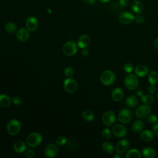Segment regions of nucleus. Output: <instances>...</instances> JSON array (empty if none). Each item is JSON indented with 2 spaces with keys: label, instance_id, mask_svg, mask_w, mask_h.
<instances>
[{
  "label": "nucleus",
  "instance_id": "obj_1",
  "mask_svg": "<svg viewBox=\"0 0 158 158\" xmlns=\"http://www.w3.org/2000/svg\"><path fill=\"white\" fill-rule=\"evenodd\" d=\"M139 85L138 78L135 74L130 73L127 75L124 79V85L128 90L136 89Z\"/></svg>",
  "mask_w": 158,
  "mask_h": 158
},
{
  "label": "nucleus",
  "instance_id": "obj_2",
  "mask_svg": "<svg viewBox=\"0 0 158 158\" xmlns=\"http://www.w3.org/2000/svg\"><path fill=\"white\" fill-rule=\"evenodd\" d=\"M115 80V75L114 72L110 70L104 71L100 76V81L102 84L109 86L113 84Z\"/></svg>",
  "mask_w": 158,
  "mask_h": 158
},
{
  "label": "nucleus",
  "instance_id": "obj_3",
  "mask_svg": "<svg viewBox=\"0 0 158 158\" xmlns=\"http://www.w3.org/2000/svg\"><path fill=\"white\" fill-rule=\"evenodd\" d=\"M43 140L42 135L38 132H33L27 137V144L31 148H35L40 144Z\"/></svg>",
  "mask_w": 158,
  "mask_h": 158
},
{
  "label": "nucleus",
  "instance_id": "obj_4",
  "mask_svg": "<svg viewBox=\"0 0 158 158\" xmlns=\"http://www.w3.org/2000/svg\"><path fill=\"white\" fill-rule=\"evenodd\" d=\"M21 130V124L20 122L16 119H12L9 121L7 124V131L10 135H17Z\"/></svg>",
  "mask_w": 158,
  "mask_h": 158
},
{
  "label": "nucleus",
  "instance_id": "obj_5",
  "mask_svg": "<svg viewBox=\"0 0 158 158\" xmlns=\"http://www.w3.org/2000/svg\"><path fill=\"white\" fill-rule=\"evenodd\" d=\"M78 51L77 43L73 41H69L65 43L62 48L63 53L67 56H72L75 54Z\"/></svg>",
  "mask_w": 158,
  "mask_h": 158
},
{
  "label": "nucleus",
  "instance_id": "obj_6",
  "mask_svg": "<svg viewBox=\"0 0 158 158\" xmlns=\"http://www.w3.org/2000/svg\"><path fill=\"white\" fill-rule=\"evenodd\" d=\"M151 112V108L148 104L139 106L135 110V114L138 118L143 119L147 117Z\"/></svg>",
  "mask_w": 158,
  "mask_h": 158
},
{
  "label": "nucleus",
  "instance_id": "obj_7",
  "mask_svg": "<svg viewBox=\"0 0 158 158\" xmlns=\"http://www.w3.org/2000/svg\"><path fill=\"white\" fill-rule=\"evenodd\" d=\"M133 115L131 111L128 109H122L118 115V119L119 122L123 124H127L130 123L132 119Z\"/></svg>",
  "mask_w": 158,
  "mask_h": 158
},
{
  "label": "nucleus",
  "instance_id": "obj_8",
  "mask_svg": "<svg viewBox=\"0 0 158 158\" xmlns=\"http://www.w3.org/2000/svg\"><path fill=\"white\" fill-rule=\"evenodd\" d=\"M116 120V115L114 112L112 110H107L105 112L102 116V121L104 125L107 127H111L114 125Z\"/></svg>",
  "mask_w": 158,
  "mask_h": 158
},
{
  "label": "nucleus",
  "instance_id": "obj_9",
  "mask_svg": "<svg viewBox=\"0 0 158 158\" xmlns=\"http://www.w3.org/2000/svg\"><path fill=\"white\" fill-rule=\"evenodd\" d=\"M64 88L67 93H73L77 89L78 84L75 80L70 77L65 80L64 82Z\"/></svg>",
  "mask_w": 158,
  "mask_h": 158
},
{
  "label": "nucleus",
  "instance_id": "obj_10",
  "mask_svg": "<svg viewBox=\"0 0 158 158\" xmlns=\"http://www.w3.org/2000/svg\"><path fill=\"white\" fill-rule=\"evenodd\" d=\"M135 20V15L131 12L125 11L122 12L118 17V21L124 25L131 23Z\"/></svg>",
  "mask_w": 158,
  "mask_h": 158
},
{
  "label": "nucleus",
  "instance_id": "obj_11",
  "mask_svg": "<svg viewBox=\"0 0 158 158\" xmlns=\"http://www.w3.org/2000/svg\"><path fill=\"white\" fill-rule=\"evenodd\" d=\"M112 133L117 137L123 138L127 133V128L122 124H116L112 128Z\"/></svg>",
  "mask_w": 158,
  "mask_h": 158
},
{
  "label": "nucleus",
  "instance_id": "obj_12",
  "mask_svg": "<svg viewBox=\"0 0 158 158\" xmlns=\"http://www.w3.org/2000/svg\"><path fill=\"white\" fill-rule=\"evenodd\" d=\"M130 146V142L127 139H122L118 141L116 147L115 151L117 153L119 154H122L125 153L129 148Z\"/></svg>",
  "mask_w": 158,
  "mask_h": 158
},
{
  "label": "nucleus",
  "instance_id": "obj_13",
  "mask_svg": "<svg viewBox=\"0 0 158 158\" xmlns=\"http://www.w3.org/2000/svg\"><path fill=\"white\" fill-rule=\"evenodd\" d=\"M57 151L58 149L56 144L54 143H50L46 146L44 149V154L46 157L51 158L56 156Z\"/></svg>",
  "mask_w": 158,
  "mask_h": 158
},
{
  "label": "nucleus",
  "instance_id": "obj_14",
  "mask_svg": "<svg viewBox=\"0 0 158 158\" xmlns=\"http://www.w3.org/2000/svg\"><path fill=\"white\" fill-rule=\"evenodd\" d=\"M25 25L27 29L30 31H35L38 26V20L35 17H28L27 19Z\"/></svg>",
  "mask_w": 158,
  "mask_h": 158
},
{
  "label": "nucleus",
  "instance_id": "obj_15",
  "mask_svg": "<svg viewBox=\"0 0 158 158\" xmlns=\"http://www.w3.org/2000/svg\"><path fill=\"white\" fill-rule=\"evenodd\" d=\"M30 37L29 31L27 28H20L16 33V38L18 40L22 42L27 41Z\"/></svg>",
  "mask_w": 158,
  "mask_h": 158
},
{
  "label": "nucleus",
  "instance_id": "obj_16",
  "mask_svg": "<svg viewBox=\"0 0 158 158\" xmlns=\"http://www.w3.org/2000/svg\"><path fill=\"white\" fill-rule=\"evenodd\" d=\"M134 72L135 73L140 77H145L146 75H147L149 73V68L144 65V64H140L137 65L135 69H134Z\"/></svg>",
  "mask_w": 158,
  "mask_h": 158
},
{
  "label": "nucleus",
  "instance_id": "obj_17",
  "mask_svg": "<svg viewBox=\"0 0 158 158\" xmlns=\"http://www.w3.org/2000/svg\"><path fill=\"white\" fill-rule=\"evenodd\" d=\"M131 9L132 11L136 14H141L144 10V5L141 1L135 0L132 2L131 4Z\"/></svg>",
  "mask_w": 158,
  "mask_h": 158
},
{
  "label": "nucleus",
  "instance_id": "obj_18",
  "mask_svg": "<svg viewBox=\"0 0 158 158\" xmlns=\"http://www.w3.org/2000/svg\"><path fill=\"white\" fill-rule=\"evenodd\" d=\"M90 38L87 35H82L80 36L78 40V46L80 48H87L90 43Z\"/></svg>",
  "mask_w": 158,
  "mask_h": 158
},
{
  "label": "nucleus",
  "instance_id": "obj_19",
  "mask_svg": "<svg viewBox=\"0 0 158 158\" xmlns=\"http://www.w3.org/2000/svg\"><path fill=\"white\" fill-rule=\"evenodd\" d=\"M112 98L116 102L120 101L124 96L123 90L120 88H115L112 91Z\"/></svg>",
  "mask_w": 158,
  "mask_h": 158
},
{
  "label": "nucleus",
  "instance_id": "obj_20",
  "mask_svg": "<svg viewBox=\"0 0 158 158\" xmlns=\"http://www.w3.org/2000/svg\"><path fill=\"white\" fill-rule=\"evenodd\" d=\"M140 138L144 142L151 141L154 138V133L149 130H143L140 133Z\"/></svg>",
  "mask_w": 158,
  "mask_h": 158
},
{
  "label": "nucleus",
  "instance_id": "obj_21",
  "mask_svg": "<svg viewBox=\"0 0 158 158\" xmlns=\"http://www.w3.org/2000/svg\"><path fill=\"white\" fill-rule=\"evenodd\" d=\"M142 155L145 158H154L156 156V151L151 147H146L142 150Z\"/></svg>",
  "mask_w": 158,
  "mask_h": 158
},
{
  "label": "nucleus",
  "instance_id": "obj_22",
  "mask_svg": "<svg viewBox=\"0 0 158 158\" xmlns=\"http://www.w3.org/2000/svg\"><path fill=\"white\" fill-rule=\"evenodd\" d=\"M14 150L17 153H22L26 150V144L22 141H17L13 145Z\"/></svg>",
  "mask_w": 158,
  "mask_h": 158
},
{
  "label": "nucleus",
  "instance_id": "obj_23",
  "mask_svg": "<svg viewBox=\"0 0 158 158\" xmlns=\"http://www.w3.org/2000/svg\"><path fill=\"white\" fill-rule=\"evenodd\" d=\"M144 128V123L141 120H135L131 125V130L133 132L138 133L143 130Z\"/></svg>",
  "mask_w": 158,
  "mask_h": 158
},
{
  "label": "nucleus",
  "instance_id": "obj_24",
  "mask_svg": "<svg viewBox=\"0 0 158 158\" xmlns=\"http://www.w3.org/2000/svg\"><path fill=\"white\" fill-rule=\"evenodd\" d=\"M125 103L129 107H135L138 104V99L134 95H130L127 98Z\"/></svg>",
  "mask_w": 158,
  "mask_h": 158
},
{
  "label": "nucleus",
  "instance_id": "obj_25",
  "mask_svg": "<svg viewBox=\"0 0 158 158\" xmlns=\"http://www.w3.org/2000/svg\"><path fill=\"white\" fill-rule=\"evenodd\" d=\"M11 103V99L6 94H0V107L6 108L10 106Z\"/></svg>",
  "mask_w": 158,
  "mask_h": 158
},
{
  "label": "nucleus",
  "instance_id": "obj_26",
  "mask_svg": "<svg viewBox=\"0 0 158 158\" xmlns=\"http://www.w3.org/2000/svg\"><path fill=\"white\" fill-rule=\"evenodd\" d=\"M137 93L141 96V101L145 104L150 105V104H152L154 102V98L151 94H143L142 93H140V91H138Z\"/></svg>",
  "mask_w": 158,
  "mask_h": 158
},
{
  "label": "nucleus",
  "instance_id": "obj_27",
  "mask_svg": "<svg viewBox=\"0 0 158 158\" xmlns=\"http://www.w3.org/2000/svg\"><path fill=\"white\" fill-rule=\"evenodd\" d=\"M125 157L127 158H141V153L136 149H131L127 152Z\"/></svg>",
  "mask_w": 158,
  "mask_h": 158
},
{
  "label": "nucleus",
  "instance_id": "obj_28",
  "mask_svg": "<svg viewBox=\"0 0 158 158\" xmlns=\"http://www.w3.org/2000/svg\"><path fill=\"white\" fill-rule=\"evenodd\" d=\"M102 150L108 154H112L114 152V146L111 142L105 141L102 144Z\"/></svg>",
  "mask_w": 158,
  "mask_h": 158
},
{
  "label": "nucleus",
  "instance_id": "obj_29",
  "mask_svg": "<svg viewBox=\"0 0 158 158\" xmlns=\"http://www.w3.org/2000/svg\"><path fill=\"white\" fill-rule=\"evenodd\" d=\"M82 116H83V118L88 122H91L94 118V115L93 112L91 110L88 109L83 110L82 113Z\"/></svg>",
  "mask_w": 158,
  "mask_h": 158
},
{
  "label": "nucleus",
  "instance_id": "obj_30",
  "mask_svg": "<svg viewBox=\"0 0 158 158\" xmlns=\"http://www.w3.org/2000/svg\"><path fill=\"white\" fill-rule=\"evenodd\" d=\"M148 81L151 85H156L158 82V73L152 71L148 74Z\"/></svg>",
  "mask_w": 158,
  "mask_h": 158
},
{
  "label": "nucleus",
  "instance_id": "obj_31",
  "mask_svg": "<svg viewBox=\"0 0 158 158\" xmlns=\"http://www.w3.org/2000/svg\"><path fill=\"white\" fill-rule=\"evenodd\" d=\"M16 25L13 22H8L6 24L5 29L6 31L9 33H12L16 30Z\"/></svg>",
  "mask_w": 158,
  "mask_h": 158
},
{
  "label": "nucleus",
  "instance_id": "obj_32",
  "mask_svg": "<svg viewBox=\"0 0 158 158\" xmlns=\"http://www.w3.org/2000/svg\"><path fill=\"white\" fill-rule=\"evenodd\" d=\"M101 136L102 138L104 139H108L110 138L111 136V131L110 130L107 128H105L102 130V133H101Z\"/></svg>",
  "mask_w": 158,
  "mask_h": 158
},
{
  "label": "nucleus",
  "instance_id": "obj_33",
  "mask_svg": "<svg viewBox=\"0 0 158 158\" xmlns=\"http://www.w3.org/2000/svg\"><path fill=\"white\" fill-rule=\"evenodd\" d=\"M148 122L151 124H156L158 123V117L154 114H149L147 117Z\"/></svg>",
  "mask_w": 158,
  "mask_h": 158
},
{
  "label": "nucleus",
  "instance_id": "obj_34",
  "mask_svg": "<svg viewBox=\"0 0 158 158\" xmlns=\"http://www.w3.org/2000/svg\"><path fill=\"white\" fill-rule=\"evenodd\" d=\"M67 142L66 137L64 136H59L56 139V144L59 146H63Z\"/></svg>",
  "mask_w": 158,
  "mask_h": 158
},
{
  "label": "nucleus",
  "instance_id": "obj_35",
  "mask_svg": "<svg viewBox=\"0 0 158 158\" xmlns=\"http://www.w3.org/2000/svg\"><path fill=\"white\" fill-rule=\"evenodd\" d=\"M64 74L66 77H71L74 74V71L73 70V69L72 67H65V69H64Z\"/></svg>",
  "mask_w": 158,
  "mask_h": 158
},
{
  "label": "nucleus",
  "instance_id": "obj_36",
  "mask_svg": "<svg viewBox=\"0 0 158 158\" xmlns=\"http://www.w3.org/2000/svg\"><path fill=\"white\" fill-rule=\"evenodd\" d=\"M123 70H125V72L129 73L133 71V66L131 63H126L123 65Z\"/></svg>",
  "mask_w": 158,
  "mask_h": 158
},
{
  "label": "nucleus",
  "instance_id": "obj_37",
  "mask_svg": "<svg viewBox=\"0 0 158 158\" xmlns=\"http://www.w3.org/2000/svg\"><path fill=\"white\" fill-rule=\"evenodd\" d=\"M135 21L138 23H142L144 21V17L143 15H141V14H137V15L135 17Z\"/></svg>",
  "mask_w": 158,
  "mask_h": 158
},
{
  "label": "nucleus",
  "instance_id": "obj_38",
  "mask_svg": "<svg viewBox=\"0 0 158 158\" xmlns=\"http://www.w3.org/2000/svg\"><path fill=\"white\" fill-rule=\"evenodd\" d=\"M25 155L28 158H31V157H33L35 155V152L33 149H27L25 152Z\"/></svg>",
  "mask_w": 158,
  "mask_h": 158
},
{
  "label": "nucleus",
  "instance_id": "obj_39",
  "mask_svg": "<svg viewBox=\"0 0 158 158\" xmlns=\"http://www.w3.org/2000/svg\"><path fill=\"white\" fill-rule=\"evenodd\" d=\"M22 98L19 96H14L12 99V102H14V104H16V105H19L20 104L21 102H22Z\"/></svg>",
  "mask_w": 158,
  "mask_h": 158
},
{
  "label": "nucleus",
  "instance_id": "obj_40",
  "mask_svg": "<svg viewBox=\"0 0 158 158\" xmlns=\"http://www.w3.org/2000/svg\"><path fill=\"white\" fill-rule=\"evenodd\" d=\"M148 91L149 92V94H153L156 93V88L154 86V85H151L148 86Z\"/></svg>",
  "mask_w": 158,
  "mask_h": 158
},
{
  "label": "nucleus",
  "instance_id": "obj_41",
  "mask_svg": "<svg viewBox=\"0 0 158 158\" xmlns=\"http://www.w3.org/2000/svg\"><path fill=\"white\" fill-rule=\"evenodd\" d=\"M130 0H119V4L122 7H126L128 5Z\"/></svg>",
  "mask_w": 158,
  "mask_h": 158
},
{
  "label": "nucleus",
  "instance_id": "obj_42",
  "mask_svg": "<svg viewBox=\"0 0 158 158\" xmlns=\"http://www.w3.org/2000/svg\"><path fill=\"white\" fill-rule=\"evenodd\" d=\"M152 131L156 136H158V123L154 124V126L152 127Z\"/></svg>",
  "mask_w": 158,
  "mask_h": 158
},
{
  "label": "nucleus",
  "instance_id": "obj_43",
  "mask_svg": "<svg viewBox=\"0 0 158 158\" xmlns=\"http://www.w3.org/2000/svg\"><path fill=\"white\" fill-rule=\"evenodd\" d=\"M89 54V51L86 48H83L82 49V51H81V54L83 56H87Z\"/></svg>",
  "mask_w": 158,
  "mask_h": 158
},
{
  "label": "nucleus",
  "instance_id": "obj_44",
  "mask_svg": "<svg viewBox=\"0 0 158 158\" xmlns=\"http://www.w3.org/2000/svg\"><path fill=\"white\" fill-rule=\"evenodd\" d=\"M83 1L85 2H86L87 4H93L96 1V0H83Z\"/></svg>",
  "mask_w": 158,
  "mask_h": 158
},
{
  "label": "nucleus",
  "instance_id": "obj_45",
  "mask_svg": "<svg viewBox=\"0 0 158 158\" xmlns=\"http://www.w3.org/2000/svg\"><path fill=\"white\" fill-rule=\"evenodd\" d=\"M154 46H155V48L158 50V38H156V40H154Z\"/></svg>",
  "mask_w": 158,
  "mask_h": 158
},
{
  "label": "nucleus",
  "instance_id": "obj_46",
  "mask_svg": "<svg viewBox=\"0 0 158 158\" xmlns=\"http://www.w3.org/2000/svg\"><path fill=\"white\" fill-rule=\"evenodd\" d=\"M110 0H99V1H100L101 2H102V3H107L108 2H109Z\"/></svg>",
  "mask_w": 158,
  "mask_h": 158
},
{
  "label": "nucleus",
  "instance_id": "obj_47",
  "mask_svg": "<svg viewBox=\"0 0 158 158\" xmlns=\"http://www.w3.org/2000/svg\"><path fill=\"white\" fill-rule=\"evenodd\" d=\"M121 156L119 155V154H118V153H117V154H115L114 156V157H115V158H119V157H120Z\"/></svg>",
  "mask_w": 158,
  "mask_h": 158
},
{
  "label": "nucleus",
  "instance_id": "obj_48",
  "mask_svg": "<svg viewBox=\"0 0 158 158\" xmlns=\"http://www.w3.org/2000/svg\"><path fill=\"white\" fill-rule=\"evenodd\" d=\"M157 99H158V92H157Z\"/></svg>",
  "mask_w": 158,
  "mask_h": 158
}]
</instances>
